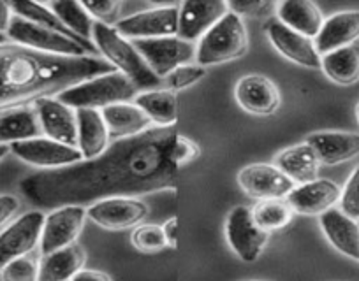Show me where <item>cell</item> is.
Wrapping results in <instances>:
<instances>
[{
  "mask_svg": "<svg viewBox=\"0 0 359 281\" xmlns=\"http://www.w3.org/2000/svg\"><path fill=\"white\" fill-rule=\"evenodd\" d=\"M176 137V127H151L137 136L122 137L97 159L25 176L20 194L37 209H58L175 190L182 171L172 159Z\"/></svg>",
  "mask_w": 359,
  "mask_h": 281,
  "instance_id": "6da1fadb",
  "label": "cell"
},
{
  "mask_svg": "<svg viewBox=\"0 0 359 281\" xmlns=\"http://www.w3.org/2000/svg\"><path fill=\"white\" fill-rule=\"evenodd\" d=\"M115 69L102 57H57L18 44L0 46V111L36 101L94 80Z\"/></svg>",
  "mask_w": 359,
  "mask_h": 281,
  "instance_id": "7a4b0ae2",
  "label": "cell"
},
{
  "mask_svg": "<svg viewBox=\"0 0 359 281\" xmlns=\"http://www.w3.org/2000/svg\"><path fill=\"white\" fill-rule=\"evenodd\" d=\"M92 43L97 48L99 55H102V58L109 62L113 69H118V73L126 74L136 85L137 90L148 92L161 85L162 80L155 76L136 46L129 39L120 36L113 25L95 22Z\"/></svg>",
  "mask_w": 359,
  "mask_h": 281,
  "instance_id": "3957f363",
  "label": "cell"
},
{
  "mask_svg": "<svg viewBox=\"0 0 359 281\" xmlns=\"http://www.w3.org/2000/svg\"><path fill=\"white\" fill-rule=\"evenodd\" d=\"M137 94L140 90L126 74L113 71L94 80L83 81L62 92L60 95H57V99L74 111L78 109H97V111L101 109L102 111L109 106L134 101Z\"/></svg>",
  "mask_w": 359,
  "mask_h": 281,
  "instance_id": "277c9868",
  "label": "cell"
},
{
  "mask_svg": "<svg viewBox=\"0 0 359 281\" xmlns=\"http://www.w3.org/2000/svg\"><path fill=\"white\" fill-rule=\"evenodd\" d=\"M9 41L18 46L57 57H97L99 51L92 41L71 37L44 27L34 25L20 16H13L11 25L6 32Z\"/></svg>",
  "mask_w": 359,
  "mask_h": 281,
  "instance_id": "5b68a950",
  "label": "cell"
},
{
  "mask_svg": "<svg viewBox=\"0 0 359 281\" xmlns=\"http://www.w3.org/2000/svg\"><path fill=\"white\" fill-rule=\"evenodd\" d=\"M248 50V34L245 23L234 13H227L205 37L199 41L196 62L201 67L226 64L241 58Z\"/></svg>",
  "mask_w": 359,
  "mask_h": 281,
  "instance_id": "8992f818",
  "label": "cell"
},
{
  "mask_svg": "<svg viewBox=\"0 0 359 281\" xmlns=\"http://www.w3.org/2000/svg\"><path fill=\"white\" fill-rule=\"evenodd\" d=\"M134 46L140 51L141 57L148 64V67L155 73V76L162 78L178 69L180 65L189 64L196 58L198 48L194 43L180 39L178 36L158 37V39H140L134 41Z\"/></svg>",
  "mask_w": 359,
  "mask_h": 281,
  "instance_id": "52a82bcc",
  "label": "cell"
},
{
  "mask_svg": "<svg viewBox=\"0 0 359 281\" xmlns=\"http://www.w3.org/2000/svg\"><path fill=\"white\" fill-rule=\"evenodd\" d=\"M226 238L238 259L252 264L261 257L262 250L269 239V232L262 231L255 224L250 208L236 206L227 215Z\"/></svg>",
  "mask_w": 359,
  "mask_h": 281,
  "instance_id": "ba28073f",
  "label": "cell"
},
{
  "mask_svg": "<svg viewBox=\"0 0 359 281\" xmlns=\"http://www.w3.org/2000/svg\"><path fill=\"white\" fill-rule=\"evenodd\" d=\"M44 220L46 215L41 209H36L22 215L0 232V271L13 260L29 255L36 250L41 243Z\"/></svg>",
  "mask_w": 359,
  "mask_h": 281,
  "instance_id": "9c48e42d",
  "label": "cell"
},
{
  "mask_svg": "<svg viewBox=\"0 0 359 281\" xmlns=\"http://www.w3.org/2000/svg\"><path fill=\"white\" fill-rule=\"evenodd\" d=\"M13 155L18 157L22 162L29 166L41 167V169H64V167L74 166L81 162L83 155L74 146L62 145L48 137H36V139L20 140L13 143L11 146Z\"/></svg>",
  "mask_w": 359,
  "mask_h": 281,
  "instance_id": "30bf717a",
  "label": "cell"
},
{
  "mask_svg": "<svg viewBox=\"0 0 359 281\" xmlns=\"http://www.w3.org/2000/svg\"><path fill=\"white\" fill-rule=\"evenodd\" d=\"M86 218L88 215L83 206H64V208L53 209L44 220L43 234H41V253L50 255L76 243L85 227Z\"/></svg>",
  "mask_w": 359,
  "mask_h": 281,
  "instance_id": "8fae6325",
  "label": "cell"
},
{
  "mask_svg": "<svg viewBox=\"0 0 359 281\" xmlns=\"http://www.w3.org/2000/svg\"><path fill=\"white\" fill-rule=\"evenodd\" d=\"M180 8H158L136 13L115 23V29L126 39H158L178 34Z\"/></svg>",
  "mask_w": 359,
  "mask_h": 281,
  "instance_id": "7c38bea8",
  "label": "cell"
},
{
  "mask_svg": "<svg viewBox=\"0 0 359 281\" xmlns=\"http://www.w3.org/2000/svg\"><path fill=\"white\" fill-rule=\"evenodd\" d=\"M148 213V206L143 201L127 197L102 199L86 209L90 220L106 231H126L140 225Z\"/></svg>",
  "mask_w": 359,
  "mask_h": 281,
  "instance_id": "4fadbf2b",
  "label": "cell"
},
{
  "mask_svg": "<svg viewBox=\"0 0 359 281\" xmlns=\"http://www.w3.org/2000/svg\"><path fill=\"white\" fill-rule=\"evenodd\" d=\"M229 13L227 2L222 0H189L180 6L178 34L180 39L194 43L203 39L224 16Z\"/></svg>",
  "mask_w": 359,
  "mask_h": 281,
  "instance_id": "5bb4252c",
  "label": "cell"
},
{
  "mask_svg": "<svg viewBox=\"0 0 359 281\" xmlns=\"http://www.w3.org/2000/svg\"><path fill=\"white\" fill-rule=\"evenodd\" d=\"M238 183L245 194L264 199H282L294 190V181L289 180L278 167L269 164H250L238 173Z\"/></svg>",
  "mask_w": 359,
  "mask_h": 281,
  "instance_id": "9a60e30c",
  "label": "cell"
},
{
  "mask_svg": "<svg viewBox=\"0 0 359 281\" xmlns=\"http://www.w3.org/2000/svg\"><path fill=\"white\" fill-rule=\"evenodd\" d=\"M32 106L39 116L44 137L78 148V120L74 109L53 97L39 99Z\"/></svg>",
  "mask_w": 359,
  "mask_h": 281,
  "instance_id": "2e32d148",
  "label": "cell"
},
{
  "mask_svg": "<svg viewBox=\"0 0 359 281\" xmlns=\"http://www.w3.org/2000/svg\"><path fill=\"white\" fill-rule=\"evenodd\" d=\"M266 34L275 50L287 60L306 69H320V55L317 53L313 39L294 32L278 20L266 23Z\"/></svg>",
  "mask_w": 359,
  "mask_h": 281,
  "instance_id": "e0dca14e",
  "label": "cell"
},
{
  "mask_svg": "<svg viewBox=\"0 0 359 281\" xmlns=\"http://www.w3.org/2000/svg\"><path fill=\"white\" fill-rule=\"evenodd\" d=\"M234 97L243 111L257 116L273 115L280 106V92L277 85L261 74L241 78L234 90Z\"/></svg>",
  "mask_w": 359,
  "mask_h": 281,
  "instance_id": "ac0fdd59",
  "label": "cell"
},
{
  "mask_svg": "<svg viewBox=\"0 0 359 281\" xmlns=\"http://www.w3.org/2000/svg\"><path fill=\"white\" fill-rule=\"evenodd\" d=\"M341 188L331 180H313L294 187L287 195V204L298 215H323L340 202Z\"/></svg>",
  "mask_w": 359,
  "mask_h": 281,
  "instance_id": "d6986e66",
  "label": "cell"
},
{
  "mask_svg": "<svg viewBox=\"0 0 359 281\" xmlns=\"http://www.w3.org/2000/svg\"><path fill=\"white\" fill-rule=\"evenodd\" d=\"M306 145L316 152L324 166H337L359 155V134L352 132H313L306 137Z\"/></svg>",
  "mask_w": 359,
  "mask_h": 281,
  "instance_id": "ffe728a7",
  "label": "cell"
},
{
  "mask_svg": "<svg viewBox=\"0 0 359 281\" xmlns=\"http://www.w3.org/2000/svg\"><path fill=\"white\" fill-rule=\"evenodd\" d=\"M359 39V11H341L324 20L323 29L313 39L316 50L320 57L351 46Z\"/></svg>",
  "mask_w": 359,
  "mask_h": 281,
  "instance_id": "44dd1931",
  "label": "cell"
},
{
  "mask_svg": "<svg viewBox=\"0 0 359 281\" xmlns=\"http://www.w3.org/2000/svg\"><path fill=\"white\" fill-rule=\"evenodd\" d=\"M320 229L330 245L345 257L359 262V222L352 220L341 209L331 208L320 215Z\"/></svg>",
  "mask_w": 359,
  "mask_h": 281,
  "instance_id": "7402d4cb",
  "label": "cell"
},
{
  "mask_svg": "<svg viewBox=\"0 0 359 281\" xmlns=\"http://www.w3.org/2000/svg\"><path fill=\"white\" fill-rule=\"evenodd\" d=\"M76 120H78V150L81 152L83 160L97 159L109 146V132L101 111L78 109Z\"/></svg>",
  "mask_w": 359,
  "mask_h": 281,
  "instance_id": "603a6c76",
  "label": "cell"
},
{
  "mask_svg": "<svg viewBox=\"0 0 359 281\" xmlns=\"http://www.w3.org/2000/svg\"><path fill=\"white\" fill-rule=\"evenodd\" d=\"M36 137H43V127L34 106H20L0 111V145L11 146L13 143Z\"/></svg>",
  "mask_w": 359,
  "mask_h": 281,
  "instance_id": "cb8c5ba5",
  "label": "cell"
},
{
  "mask_svg": "<svg viewBox=\"0 0 359 281\" xmlns=\"http://www.w3.org/2000/svg\"><path fill=\"white\" fill-rule=\"evenodd\" d=\"M86 262V253L78 243L65 246L58 252L43 255L39 262L37 281H71Z\"/></svg>",
  "mask_w": 359,
  "mask_h": 281,
  "instance_id": "d4e9b609",
  "label": "cell"
},
{
  "mask_svg": "<svg viewBox=\"0 0 359 281\" xmlns=\"http://www.w3.org/2000/svg\"><path fill=\"white\" fill-rule=\"evenodd\" d=\"M275 167H278L294 183L305 185L317 180L320 162L312 146L302 143L278 153L275 157Z\"/></svg>",
  "mask_w": 359,
  "mask_h": 281,
  "instance_id": "484cf974",
  "label": "cell"
},
{
  "mask_svg": "<svg viewBox=\"0 0 359 281\" xmlns=\"http://www.w3.org/2000/svg\"><path fill=\"white\" fill-rule=\"evenodd\" d=\"M278 22L292 29L294 32L316 39L323 29V13L309 0H285L278 6Z\"/></svg>",
  "mask_w": 359,
  "mask_h": 281,
  "instance_id": "4316f807",
  "label": "cell"
},
{
  "mask_svg": "<svg viewBox=\"0 0 359 281\" xmlns=\"http://www.w3.org/2000/svg\"><path fill=\"white\" fill-rule=\"evenodd\" d=\"M101 115L108 127L109 136L118 137V139L137 136V134L151 129L150 118L136 104H129V102L104 108Z\"/></svg>",
  "mask_w": 359,
  "mask_h": 281,
  "instance_id": "83f0119b",
  "label": "cell"
},
{
  "mask_svg": "<svg viewBox=\"0 0 359 281\" xmlns=\"http://www.w3.org/2000/svg\"><path fill=\"white\" fill-rule=\"evenodd\" d=\"M320 69L333 83L348 87L359 81V44H351L320 57Z\"/></svg>",
  "mask_w": 359,
  "mask_h": 281,
  "instance_id": "f1b7e54d",
  "label": "cell"
},
{
  "mask_svg": "<svg viewBox=\"0 0 359 281\" xmlns=\"http://www.w3.org/2000/svg\"><path fill=\"white\" fill-rule=\"evenodd\" d=\"M134 104L158 127H175L178 122V99L171 90L141 92L134 99Z\"/></svg>",
  "mask_w": 359,
  "mask_h": 281,
  "instance_id": "f546056e",
  "label": "cell"
},
{
  "mask_svg": "<svg viewBox=\"0 0 359 281\" xmlns=\"http://www.w3.org/2000/svg\"><path fill=\"white\" fill-rule=\"evenodd\" d=\"M48 8L53 11V15L71 30L74 36L81 39L92 41L95 20L86 13L81 2H72V0H55L50 2Z\"/></svg>",
  "mask_w": 359,
  "mask_h": 281,
  "instance_id": "4dcf8cb0",
  "label": "cell"
},
{
  "mask_svg": "<svg viewBox=\"0 0 359 281\" xmlns=\"http://www.w3.org/2000/svg\"><path fill=\"white\" fill-rule=\"evenodd\" d=\"M252 217L255 224L266 232L280 231L287 227L292 220V209L287 204V201L282 199H264L257 202L255 208L252 209Z\"/></svg>",
  "mask_w": 359,
  "mask_h": 281,
  "instance_id": "1f68e13d",
  "label": "cell"
},
{
  "mask_svg": "<svg viewBox=\"0 0 359 281\" xmlns=\"http://www.w3.org/2000/svg\"><path fill=\"white\" fill-rule=\"evenodd\" d=\"M11 6V11L15 16H20V18L27 20V22L34 23V25L44 27V29L55 30V32L65 34V36L78 37L53 15L48 6L44 4H34V2H9Z\"/></svg>",
  "mask_w": 359,
  "mask_h": 281,
  "instance_id": "d6a6232c",
  "label": "cell"
},
{
  "mask_svg": "<svg viewBox=\"0 0 359 281\" xmlns=\"http://www.w3.org/2000/svg\"><path fill=\"white\" fill-rule=\"evenodd\" d=\"M130 243H133L134 248L141 253H158L162 250L168 248V239H165L164 231H162V225H141L133 231L130 236Z\"/></svg>",
  "mask_w": 359,
  "mask_h": 281,
  "instance_id": "836d02e7",
  "label": "cell"
},
{
  "mask_svg": "<svg viewBox=\"0 0 359 281\" xmlns=\"http://www.w3.org/2000/svg\"><path fill=\"white\" fill-rule=\"evenodd\" d=\"M0 278L2 281H37L39 280V260L34 253L20 257L0 271Z\"/></svg>",
  "mask_w": 359,
  "mask_h": 281,
  "instance_id": "e575fe53",
  "label": "cell"
},
{
  "mask_svg": "<svg viewBox=\"0 0 359 281\" xmlns=\"http://www.w3.org/2000/svg\"><path fill=\"white\" fill-rule=\"evenodd\" d=\"M208 69L201 67L198 64H185L180 65L178 69H175L169 76H165V85H168V90L178 92L185 90V88L192 87V85L199 83L201 80H205Z\"/></svg>",
  "mask_w": 359,
  "mask_h": 281,
  "instance_id": "d590c367",
  "label": "cell"
},
{
  "mask_svg": "<svg viewBox=\"0 0 359 281\" xmlns=\"http://www.w3.org/2000/svg\"><path fill=\"white\" fill-rule=\"evenodd\" d=\"M340 206L341 211L347 217L359 222V166L355 167L354 173L351 174V178L345 183L344 190H341Z\"/></svg>",
  "mask_w": 359,
  "mask_h": 281,
  "instance_id": "8d00e7d4",
  "label": "cell"
},
{
  "mask_svg": "<svg viewBox=\"0 0 359 281\" xmlns=\"http://www.w3.org/2000/svg\"><path fill=\"white\" fill-rule=\"evenodd\" d=\"M199 155H201V148H199L198 143L178 134V137L175 140V146H172V159H175L176 166L180 169H184L185 166L198 160Z\"/></svg>",
  "mask_w": 359,
  "mask_h": 281,
  "instance_id": "74e56055",
  "label": "cell"
},
{
  "mask_svg": "<svg viewBox=\"0 0 359 281\" xmlns=\"http://www.w3.org/2000/svg\"><path fill=\"white\" fill-rule=\"evenodd\" d=\"M83 8L86 9L92 18L95 22L106 23V25H111L113 20L116 18L120 11V2H115V0H102V2H81Z\"/></svg>",
  "mask_w": 359,
  "mask_h": 281,
  "instance_id": "f35d334b",
  "label": "cell"
},
{
  "mask_svg": "<svg viewBox=\"0 0 359 281\" xmlns=\"http://www.w3.org/2000/svg\"><path fill=\"white\" fill-rule=\"evenodd\" d=\"M269 2H250V0H236V2H227L229 13L236 16H261L269 9Z\"/></svg>",
  "mask_w": 359,
  "mask_h": 281,
  "instance_id": "ab89813d",
  "label": "cell"
},
{
  "mask_svg": "<svg viewBox=\"0 0 359 281\" xmlns=\"http://www.w3.org/2000/svg\"><path fill=\"white\" fill-rule=\"evenodd\" d=\"M20 208V201L15 195H0V225L8 224Z\"/></svg>",
  "mask_w": 359,
  "mask_h": 281,
  "instance_id": "60d3db41",
  "label": "cell"
},
{
  "mask_svg": "<svg viewBox=\"0 0 359 281\" xmlns=\"http://www.w3.org/2000/svg\"><path fill=\"white\" fill-rule=\"evenodd\" d=\"M162 231H164L165 239H168V246L176 248L178 246V220L175 217L169 218L164 225H162Z\"/></svg>",
  "mask_w": 359,
  "mask_h": 281,
  "instance_id": "b9f144b4",
  "label": "cell"
},
{
  "mask_svg": "<svg viewBox=\"0 0 359 281\" xmlns=\"http://www.w3.org/2000/svg\"><path fill=\"white\" fill-rule=\"evenodd\" d=\"M71 281H113V280L106 273H101V271L81 269Z\"/></svg>",
  "mask_w": 359,
  "mask_h": 281,
  "instance_id": "7bdbcfd3",
  "label": "cell"
},
{
  "mask_svg": "<svg viewBox=\"0 0 359 281\" xmlns=\"http://www.w3.org/2000/svg\"><path fill=\"white\" fill-rule=\"evenodd\" d=\"M13 16L15 15H13L9 2H0V34L8 32Z\"/></svg>",
  "mask_w": 359,
  "mask_h": 281,
  "instance_id": "ee69618b",
  "label": "cell"
},
{
  "mask_svg": "<svg viewBox=\"0 0 359 281\" xmlns=\"http://www.w3.org/2000/svg\"><path fill=\"white\" fill-rule=\"evenodd\" d=\"M9 152H11V148H9L8 145H0V160L4 159Z\"/></svg>",
  "mask_w": 359,
  "mask_h": 281,
  "instance_id": "f6af8a7d",
  "label": "cell"
},
{
  "mask_svg": "<svg viewBox=\"0 0 359 281\" xmlns=\"http://www.w3.org/2000/svg\"><path fill=\"white\" fill-rule=\"evenodd\" d=\"M8 43H9L8 36H6V34H0V46H2V44H8Z\"/></svg>",
  "mask_w": 359,
  "mask_h": 281,
  "instance_id": "bcb514c9",
  "label": "cell"
},
{
  "mask_svg": "<svg viewBox=\"0 0 359 281\" xmlns=\"http://www.w3.org/2000/svg\"><path fill=\"white\" fill-rule=\"evenodd\" d=\"M355 113H358V120H359V104H358V109H355Z\"/></svg>",
  "mask_w": 359,
  "mask_h": 281,
  "instance_id": "7dc6e473",
  "label": "cell"
},
{
  "mask_svg": "<svg viewBox=\"0 0 359 281\" xmlns=\"http://www.w3.org/2000/svg\"><path fill=\"white\" fill-rule=\"evenodd\" d=\"M254 281H262V280H254Z\"/></svg>",
  "mask_w": 359,
  "mask_h": 281,
  "instance_id": "c3c4849f",
  "label": "cell"
}]
</instances>
